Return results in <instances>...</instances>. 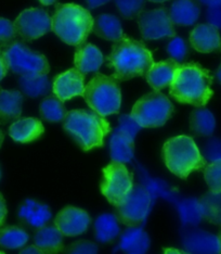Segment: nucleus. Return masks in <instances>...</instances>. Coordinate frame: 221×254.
<instances>
[{"label":"nucleus","instance_id":"nucleus-1","mask_svg":"<svg viewBox=\"0 0 221 254\" xmlns=\"http://www.w3.org/2000/svg\"><path fill=\"white\" fill-rule=\"evenodd\" d=\"M213 80L211 71L199 63L190 62L180 66L174 73L169 95L179 103L202 108L214 95Z\"/></svg>","mask_w":221,"mask_h":254},{"label":"nucleus","instance_id":"nucleus-2","mask_svg":"<svg viewBox=\"0 0 221 254\" xmlns=\"http://www.w3.org/2000/svg\"><path fill=\"white\" fill-rule=\"evenodd\" d=\"M107 61L108 66L114 70L112 76L118 83L145 76L154 64L152 51L141 42L128 36L114 43Z\"/></svg>","mask_w":221,"mask_h":254},{"label":"nucleus","instance_id":"nucleus-3","mask_svg":"<svg viewBox=\"0 0 221 254\" xmlns=\"http://www.w3.org/2000/svg\"><path fill=\"white\" fill-rule=\"evenodd\" d=\"M63 128L84 151L103 147L104 138L112 130L106 118L86 109L67 112Z\"/></svg>","mask_w":221,"mask_h":254},{"label":"nucleus","instance_id":"nucleus-4","mask_svg":"<svg viewBox=\"0 0 221 254\" xmlns=\"http://www.w3.org/2000/svg\"><path fill=\"white\" fill-rule=\"evenodd\" d=\"M51 21V31L63 43L75 47L86 43L95 24L89 10L76 3L56 4Z\"/></svg>","mask_w":221,"mask_h":254},{"label":"nucleus","instance_id":"nucleus-5","mask_svg":"<svg viewBox=\"0 0 221 254\" xmlns=\"http://www.w3.org/2000/svg\"><path fill=\"white\" fill-rule=\"evenodd\" d=\"M163 160L172 174L185 180L191 173L200 172L207 165L193 138L180 135L166 140L162 150Z\"/></svg>","mask_w":221,"mask_h":254},{"label":"nucleus","instance_id":"nucleus-6","mask_svg":"<svg viewBox=\"0 0 221 254\" xmlns=\"http://www.w3.org/2000/svg\"><path fill=\"white\" fill-rule=\"evenodd\" d=\"M83 97L92 111L103 118L119 113L121 90L119 83L113 76L96 73L85 86Z\"/></svg>","mask_w":221,"mask_h":254},{"label":"nucleus","instance_id":"nucleus-7","mask_svg":"<svg viewBox=\"0 0 221 254\" xmlns=\"http://www.w3.org/2000/svg\"><path fill=\"white\" fill-rule=\"evenodd\" d=\"M174 111L171 101L160 91L143 95L131 110V118L142 128H156L165 125Z\"/></svg>","mask_w":221,"mask_h":254},{"label":"nucleus","instance_id":"nucleus-8","mask_svg":"<svg viewBox=\"0 0 221 254\" xmlns=\"http://www.w3.org/2000/svg\"><path fill=\"white\" fill-rule=\"evenodd\" d=\"M9 70L21 76L47 75L50 72V64L44 55L32 50L20 40L5 48H2Z\"/></svg>","mask_w":221,"mask_h":254},{"label":"nucleus","instance_id":"nucleus-9","mask_svg":"<svg viewBox=\"0 0 221 254\" xmlns=\"http://www.w3.org/2000/svg\"><path fill=\"white\" fill-rule=\"evenodd\" d=\"M101 193L114 206L119 205L133 188V175L128 167L117 161L110 162L102 170Z\"/></svg>","mask_w":221,"mask_h":254},{"label":"nucleus","instance_id":"nucleus-10","mask_svg":"<svg viewBox=\"0 0 221 254\" xmlns=\"http://www.w3.org/2000/svg\"><path fill=\"white\" fill-rule=\"evenodd\" d=\"M151 206V198L147 189L135 185L125 200L115 206V216L128 227H138L144 221Z\"/></svg>","mask_w":221,"mask_h":254},{"label":"nucleus","instance_id":"nucleus-11","mask_svg":"<svg viewBox=\"0 0 221 254\" xmlns=\"http://www.w3.org/2000/svg\"><path fill=\"white\" fill-rule=\"evenodd\" d=\"M138 25L145 40H158L165 37H176L173 23L166 8L142 11L138 15Z\"/></svg>","mask_w":221,"mask_h":254},{"label":"nucleus","instance_id":"nucleus-12","mask_svg":"<svg viewBox=\"0 0 221 254\" xmlns=\"http://www.w3.org/2000/svg\"><path fill=\"white\" fill-rule=\"evenodd\" d=\"M17 36L32 42L51 31L52 21L47 11L42 8H30L19 14L13 22Z\"/></svg>","mask_w":221,"mask_h":254},{"label":"nucleus","instance_id":"nucleus-13","mask_svg":"<svg viewBox=\"0 0 221 254\" xmlns=\"http://www.w3.org/2000/svg\"><path fill=\"white\" fill-rule=\"evenodd\" d=\"M91 218L83 209L75 206H65L57 213L55 218V226L63 236L76 237L83 235L89 228Z\"/></svg>","mask_w":221,"mask_h":254},{"label":"nucleus","instance_id":"nucleus-14","mask_svg":"<svg viewBox=\"0 0 221 254\" xmlns=\"http://www.w3.org/2000/svg\"><path fill=\"white\" fill-rule=\"evenodd\" d=\"M85 74L79 72L76 67L69 68L52 80V91L61 101L71 100L74 97L83 96L85 90Z\"/></svg>","mask_w":221,"mask_h":254},{"label":"nucleus","instance_id":"nucleus-15","mask_svg":"<svg viewBox=\"0 0 221 254\" xmlns=\"http://www.w3.org/2000/svg\"><path fill=\"white\" fill-rule=\"evenodd\" d=\"M190 44L201 54L220 53L221 38L217 27L212 24H199L190 34Z\"/></svg>","mask_w":221,"mask_h":254},{"label":"nucleus","instance_id":"nucleus-16","mask_svg":"<svg viewBox=\"0 0 221 254\" xmlns=\"http://www.w3.org/2000/svg\"><path fill=\"white\" fill-rule=\"evenodd\" d=\"M182 244L189 254H219L217 236L205 230H189L183 236Z\"/></svg>","mask_w":221,"mask_h":254},{"label":"nucleus","instance_id":"nucleus-17","mask_svg":"<svg viewBox=\"0 0 221 254\" xmlns=\"http://www.w3.org/2000/svg\"><path fill=\"white\" fill-rule=\"evenodd\" d=\"M17 217L22 226L37 230L48 224L51 218V211L48 205L35 200H25L19 207Z\"/></svg>","mask_w":221,"mask_h":254},{"label":"nucleus","instance_id":"nucleus-18","mask_svg":"<svg viewBox=\"0 0 221 254\" xmlns=\"http://www.w3.org/2000/svg\"><path fill=\"white\" fill-rule=\"evenodd\" d=\"M180 66L181 64L179 62L170 59V58L165 61L158 63L154 62V64L151 66L145 75V78L151 87L156 91H160L170 86L174 77V73Z\"/></svg>","mask_w":221,"mask_h":254},{"label":"nucleus","instance_id":"nucleus-19","mask_svg":"<svg viewBox=\"0 0 221 254\" xmlns=\"http://www.w3.org/2000/svg\"><path fill=\"white\" fill-rule=\"evenodd\" d=\"M45 132L42 121L36 118L19 119L9 127V135L20 143H28L37 140Z\"/></svg>","mask_w":221,"mask_h":254},{"label":"nucleus","instance_id":"nucleus-20","mask_svg":"<svg viewBox=\"0 0 221 254\" xmlns=\"http://www.w3.org/2000/svg\"><path fill=\"white\" fill-rule=\"evenodd\" d=\"M104 62V57L97 46L85 43L78 46L74 55V64L79 72L88 74L97 72Z\"/></svg>","mask_w":221,"mask_h":254},{"label":"nucleus","instance_id":"nucleus-21","mask_svg":"<svg viewBox=\"0 0 221 254\" xmlns=\"http://www.w3.org/2000/svg\"><path fill=\"white\" fill-rule=\"evenodd\" d=\"M63 237L55 224L46 225L36 230L34 235V245L45 254H59L65 249Z\"/></svg>","mask_w":221,"mask_h":254},{"label":"nucleus","instance_id":"nucleus-22","mask_svg":"<svg viewBox=\"0 0 221 254\" xmlns=\"http://www.w3.org/2000/svg\"><path fill=\"white\" fill-rule=\"evenodd\" d=\"M110 152L112 161L124 164L130 162L135 155V137L117 127L110 137Z\"/></svg>","mask_w":221,"mask_h":254},{"label":"nucleus","instance_id":"nucleus-23","mask_svg":"<svg viewBox=\"0 0 221 254\" xmlns=\"http://www.w3.org/2000/svg\"><path fill=\"white\" fill-rule=\"evenodd\" d=\"M168 12L174 25L190 26L199 20L201 8L196 0H173Z\"/></svg>","mask_w":221,"mask_h":254},{"label":"nucleus","instance_id":"nucleus-24","mask_svg":"<svg viewBox=\"0 0 221 254\" xmlns=\"http://www.w3.org/2000/svg\"><path fill=\"white\" fill-rule=\"evenodd\" d=\"M23 94L19 90L0 89V124L17 121L22 114Z\"/></svg>","mask_w":221,"mask_h":254},{"label":"nucleus","instance_id":"nucleus-25","mask_svg":"<svg viewBox=\"0 0 221 254\" xmlns=\"http://www.w3.org/2000/svg\"><path fill=\"white\" fill-rule=\"evenodd\" d=\"M92 31L100 38L114 43L127 36L123 31L120 21L112 14L98 15L95 19L94 30Z\"/></svg>","mask_w":221,"mask_h":254},{"label":"nucleus","instance_id":"nucleus-26","mask_svg":"<svg viewBox=\"0 0 221 254\" xmlns=\"http://www.w3.org/2000/svg\"><path fill=\"white\" fill-rule=\"evenodd\" d=\"M119 248L127 254H145L150 248V238L143 229L130 227L120 236Z\"/></svg>","mask_w":221,"mask_h":254},{"label":"nucleus","instance_id":"nucleus-27","mask_svg":"<svg viewBox=\"0 0 221 254\" xmlns=\"http://www.w3.org/2000/svg\"><path fill=\"white\" fill-rule=\"evenodd\" d=\"M190 128L196 136L209 137L216 128V119L206 108H197L191 112Z\"/></svg>","mask_w":221,"mask_h":254},{"label":"nucleus","instance_id":"nucleus-28","mask_svg":"<svg viewBox=\"0 0 221 254\" xmlns=\"http://www.w3.org/2000/svg\"><path fill=\"white\" fill-rule=\"evenodd\" d=\"M202 218L208 223L221 226V192H208L197 200Z\"/></svg>","mask_w":221,"mask_h":254},{"label":"nucleus","instance_id":"nucleus-29","mask_svg":"<svg viewBox=\"0 0 221 254\" xmlns=\"http://www.w3.org/2000/svg\"><path fill=\"white\" fill-rule=\"evenodd\" d=\"M19 86L22 94L30 98L47 96L51 90V83L47 75L21 76Z\"/></svg>","mask_w":221,"mask_h":254},{"label":"nucleus","instance_id":"nucleus-30","mask_svg":"<svg viewBox=\"0 0 221 254\" xmlns=\"http://www.w3.org/2000/svg\"><path fill=\"white\" fill-rule=\"evenodd\" d=\"M120 228L115 214H102L95 222V234L98 241L107 244L119 235Z\"/></svg>","mask_w":221,"mask_h":254},{"label":"nucleus","instance_id":"nucleus-31","mask_svg":"<svg viewBox=\"0 0 221 254\" xmlns=\"http://www.w3.org/2000/svg\"><path fill=\"white\" fill-rule=\"evenodd\" d=\"M40 117L46 122L50 123H59L63 122L65 119L67 111L64 107L63 101L59 98L54 96H48L42 101L39 106Z\"/></svg>","mask_w":221,"mask_h":254},{"label":"nucleus","instance_id":"nucleus-32","mask_svg":"<svg viewBox=\"0 0 221 254\" xmlns=\"http://www.w3.org/2000/svg\"><path fill=\"white\" fill-rule=\"evenodd\" d=\"M28 239L30 236L20 226L0 227V247L4 249H20L27 244Z\"/></svg>","mask_w":221,"mask_h":254},{"label":"nucleus","instance_id":"nucleus-33","mask_svg":"<svg viewBox=\"0 0 221 254\" xmlns=\"http://www.w3.org/2000/svg\"><path fill=\"white\" fill-rule=\"evenodd\" d=\"M179 215L183 224L195 225L202 219L199 201L194 199L184 200L179 204Z\"/></svg>","mask_w":221,"mask_h":254},{"label":"nucleus","instance_id":"nucleus-34","mask_svg":"<svg viewBox=\"0 0 221 254\" xmlns=\"http://www.w3.org/2000/svg\"><path fill=\"white\" fill-rule=\"evenodd\" d=\"M119 14L127 20L138 18L145 5V0H115Z\"/></svg>","mask_w":221,"mask_h":254},{"label":"nucleus","instance_id":"nucleus-35","mask_svg":"<svg viewBox=\"0 0 221 254\" xmlns=\"http://www.w3.org/2000/svg\"><path fill=\"white\" fill-rule=\"evenodd\" d=\"M203 173L209 190L213 192H221V160L207 164Z\"/></svg>","mask_w":221,"mask_h":254},{"label":"nucleus","instance_id":"nucleus-36","mask_svg":"<svg viewBox=\"0 0 221 254\" xmlns=\"http://www.w3.org/2000/svg\"><path fill=\"white\" fill-rule=\"evenodd\" d=\"M167 54L169 55L170 59L177 62H183L187 60L190 54V49L187 42L181 37H173L167 46Z\"/></svg>","mask_w":221,"mask_h":254},{"label":"nucleus","instance_id":"nucleus-37","mask_svg":"<svg viewBox=\"0 0 221 254\" xmlns=\"http://www.w3.org/2000/svg\"><path fill=\"white\" fill-rule=\"evenodd\" d=\"M16 36L13 23L8 19L0 18V48H5L14 43Z\"/></svg>","mask_w":221,"mask_h":254},{"label":"nucleus","instance_id":"nucleus-38","mask_svg":"<svg viewBox=\"0 0 221 254\" xmlns=\"http://www.w3.org/2000/svg\"><path fill=\"white\" fill-rule=\"evenodd\" d=\"M98 246L88 240L73 242L64 249V254H98Z\"/></svg>","mask_w":221,"mask_h":254},{"label":"nucleus","instance_id":"nucleus-39","mask_svg":"<svg viewBox=\"0 0 221 254\" xmlns=\"http://www.w3.org/2000/svg\"><path fill=\"white\" fill-rule=\"evenodd\" d=\"M118 124H119L118 128L129 132L132 137H136L139 130L142 128V127L131 118V115H127V114L121 115V117L118 119Z\"/></svg>","mask_w":221,"mask_h":254},{"label":"nucleus","instance_id":"nucleus-40","mask_svg":"<svg viewBox=\"0 0 221 254\" xmlns=\"http://www.w3.org/2000/svg\"><path fill=\"white\" fill-rule=\"evenodd\" d=\"M206 158L212 160V162L217 160H221V140L213 139L208 142L205 148Z\"/></svg>","mask_w":221,"mask_h":254},{"label":"nucleus","instance_id":"nucleus-41","mask_svg":"<svg viewBox=\"0 0 221 254\" xmlns=\"http://www.w3.org/2000/svg\"><path fill=\"white\" fill-rule=\"evenodd\" d=\"M206 18L209 24L217 28H221V4L208 7Z\"/></svg>","mask_w":221,"mask_h":254},{"label":"nucleus","instance_id":"nucleus-42","mask_svg":"<svg viewBox=\"0 0 221 254\" xmlns=\"http://www.w3.org/2000/svg\"><path fill=\"white\" fill-rule=\"evenodd\" d=\"M8 210H7V204H5V200L3 195L0 193V227L3 226L5 223V218H7Z\"/></svg>","mask_w":221,"mask_h":254},{"label":"nucleus","instance_id":"nucleus-43","mask_svg":"<svg viewBox=\"0 0 221 254\" xmlns=\"http://www.w3.org/2000/svg\"><path fill=\"white\" fill-rule=\"evenodd\" d=\"M8 71H9V67L7 64V61H5L2 49L0 48V82H1V80L5 77Z\"/></svg>","mask_w":221,"mask_h":254},{"label":"nucleus","instance_id":"nucleus-44","mask_svg":"<svg viewBox=\"0 0 221 254\" xmlns=\"http://www.w3.org/2000/svg\"><path fill=\"white\" fill-rule=\"evenodd\" d=\"M19 254H45L43 251H40L36 246H27L20 251Z\"/></svg>","mask_w":221,"mask_h":254},{"label":"nucleus","instance_id":"nucleus-45","mask_svg":"<svg viewBox=\"0 0 221 254\" xmlns=\"http://www.w3.org/2000/svg\"><path fill=\"white\" fill-rule=\"evenodd\" d=\"M109 1H110V0H87V3H88V7L90 9H95L108 3Z\"/></svg>","mask_w":221,"mask_h":254},{"label":"nucleus","instance_id":"nucleus-46","mask_svg":"<svg viewBox=\"0 0 221 254\" xmlns=\"http://www.w3.org/2000/svg\"><path fill=\"white\" fill-rule=\"evenodd\" d=\"M163 254H189L184 250H179L176 248H164L163 249Z\"/></svg>","mask_w":221,"mask_h":254},{"label":"nucleus","instance_id":"nucleus-47","mask_svg":"<svg viewBox=\"0 0 221 254\" xmlns=\"http://www.w3.org/2000/svg\"><path fill=\"white\" fill-rule=\"evenodd\" d=\"M202 3H204L208 7H213V5H219L221 4V0H200Z\"/></svg>","mask_w":221,"mask_h":254},{"label":"nucleus","instance_id":"nucleus-48","mask_svg":"<svg viewBox=\"0 0 221 254\" xmlns=\"http://www.w3.org/2000/svg\"><path fill=\"white\" fill-rule=\"evenodd\" d=\"M38 1L44 5H51L56 2V0H38Z\"/></svg>","mask_w":221,"mask_h":254},{"label":"nucleus","instance_id":"nucleus-49","mask_svg":"<svg viewBox=\"0 0 221 254\" xmlns=\"http://www.w3.org/2000/svg\"><path fill=\"white\" fill-rule=\"evenodd\" d=\"M216 78L218 79V82L221 84V63H220V65L216 71Z\"/></svg>","mask_w":221,"mask_h":254},{"label":"nucleus","instance_id":"nucleus-50","mask_svg":"<svg viewBox=\"0 0 221 254\" xmlns=\"http://www.w3.org/2000/svg\"><path fill=\"white\" fill-rule=\"evenodd\" d=\"M3 140H4V134H3V131L0 129V148H1V146H2Z\"/></svg>","mask_w":221,"mask_h":254},{"label":"nucleus","instance_id":"nucleus-51","mask_svg":"<svg viewBox=\"0 0 221 254\" xmlns=\"http://www.w3.org/2000/svg\"><path fill=\"white\" fill-rule=\"evenodd\" d=\"M217 238H218V242H219V254H221V229L217 236Z\"/></svg>","mask_w":221,"mask_h":254},{"label":"nucleus","instance_id":"nucleus-52","mask_svg":"<svg viewBox=\"0 0 221 254\" xmlns=\"http://www.w3.org/2000/svg\"><path fill=\"white\" fill-rule=\"evenodd\" d=\"M150 2H155V3H163V2H166L168 0H148Z\"/></svg>","mask_w":221,"mask_h":254},{"label":"nucleus","instance_id":"nucleus-53","mask_svg":"<svg viewBox=\"0 0 221 254\" xmlns=\"http://www.w3.org/2000/svg\"><path fill=\"white\" fill-rule=\"evenodd\" d=\"M0 180H1V171H0Z\"/></svg>","mask_w":221,"mask_h":254},{"label":"nucleus","instance_id":"nucleus-54","mask_svg":"<svg viewBox=\"0 0 221 254\" xmlns=\"http://www.w3.org/2000/svg\"><path fill=\"white\" fill-rule=\"evenodd\" d=\"M0 254H5L4 252H2V251H0Z\"/></svg>","mask_w":221,"mask_h":254}]
</instances>
